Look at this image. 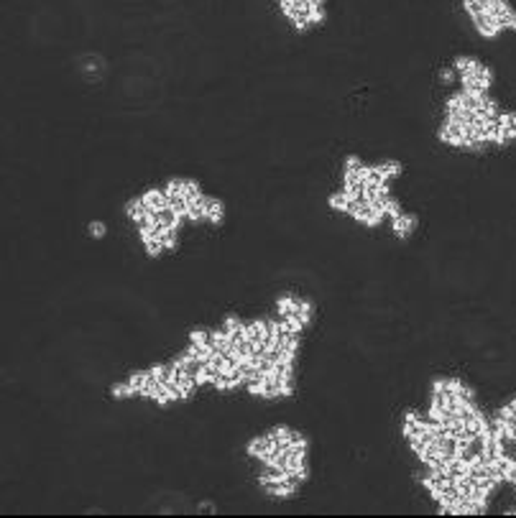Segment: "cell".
Returning <instances> with one entry per match:
<instances>
[{"label":"cell","mask_w":516,"mask_h":518,"mask_svg":"<svg viewBox=\"0 0 516 518\" xmlns=\"http://www.w3.org/2000/svg\"><path fill=\"white\" fill-rule=\"evenodd\" d=\"M189 342H192V345H197V347L210 345V332H204V330H195V332L189 334Z\"/></svg>","instance_id":"cell-6"},{"label":"cell","mask_w":516,"mask_h":518,"mask_svg":"<svg viewBox=\"0 0 516 518\" xmlns=\"http://www.w3.org/2000/svg\"><path fill=\"white\" fill-rule=\"evenodd\" d=\"M149 373H151V378H154L156 383H164V380H166V373H169V365H154Z\"/></svg>","instance_id":"cell-8"},{"label":"cell","mask_w":516,"mask_h":518,"mask_svg":"<svg viewBox=\"0 0 516 518\" xmlns=\"http://www.w3.org/2000/svg\"><path fill=\"white\" fill-rule=\"evenodd\" d=\"M394 230H396V235H399V238H406V235L414 230V217L401 212L399 217H394Z\"/></svg>","instance_id":"cell-1"},{"label":"cell","mask_w":516,"mask_h":518,"mask_svg":"<svg viewBox=\"0 0 516 518\" xmlns=\"http://www.w3.org/2000/svg\"><path fill=\"white\" fill-rule=\"evenodd\" d=\"M297 317L304 322V324H309V319H312V304L309 301H302L299 299V309H297Z\"/></svg>","instance_id":"cell-7"},{"label":"cell","mask_w":516,"mask_h":518,"mask_svg":"<svg viewBox=\"0 0 516 518\" xmlns=\"http://www.w3.org/2000/svg\"><path fill=\"white\" fill-rule=\"evenodd\" d=\"M128 383H130V386L136 388V393L141 396V393H143V391L154 383V378H151L149 370H143V373H133V375H130V378H128Z\"/></svg>","instance_id":"cell-2"},{"label":"cell","mask_w":516,"mask_h":518,"mask_svg":"<svg viewBox=\"0 0 516 518\" xmlns=\"http://www.w3.org/2000/svg\"><path fill=\"white\" fill-rule=\"evenodd\" d=\"M281 322L286 324V330H289L291 334H299V332H302V330L307 327V324H304V322H302V319H299L297 314H286V317H284Z\"/></svg>","instance_id":"cell-4"},{"label":"cell","mask_w":516,"mask_h":518,"mask_svg":"<svg viewBox=\"0 0 516 518\" xmlns=\"http://www.w3.org/2000/svg\"><path fill=\"white\" fill-rule=\"evenodd\" d=\"M278 306V314L286 317V314H297V309H299V299H294V296H281V299L276 301Z\"/></svg>","instance_id":"cell-3"},{"label":"cell","mask_w":516,"mask_h":518,"mask_svg":"<svg viewBox=\"0 0 516 518\" xmlns=\"http://www.w3.org/2000/svg\"><path fill=\"white\" fill-rule=\"evenodd\" d=\"M113 396H115V398H128V396H136V388L130 386V383H118V386H113Z\"/></svg>","instance_id":"cell-5"},{"label":"cell","mask_w":516,"mask_h":518,"mask_svg":"<svg viewBox=\"0 0 516 518\" xmlns=\"http://www.w3.org/2000/svg\"><path fill=\"white\" fill-rule=\"evenodd\" d=\"M90 232H92V238H102V235H105V225H102V222H92Z\"/></svg>","instance_id":"cell-10"},{"label":"cell","mask_w":516,"mask_h":518,"mask_svg":"<svg viewBox=\"0 0 516 518\" xmlns=\"http://www.w3.org/2000/svg\"><path fill=\"white\" fill-rule=\"evenodd\" d=\"M422 421H424V419L419 416V413H417V411H406V419H404V424H411V426H419Z\"/></svg>","instance_id":"cell-9"}]
</instances>
